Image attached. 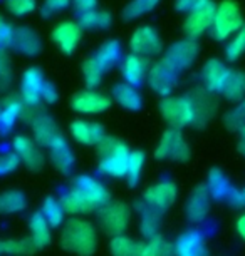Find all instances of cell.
I'll list each match as a JSON object with an SVG mask.
<instances>
[{"label":"cell","mask_w":245,"mask_h":256,"mask_svg":"<svg viewBox=\"0 0 245 256\" xmlns=\"http://www.w3.org/2000/svg\"><path fill=\"white\" fill-rule=\"evenodd\" d=\"M61 246L76 256H91L98 248V230L83 218H73L61 231Z\"/></svg>","instance_id":"cell-1"},{"label":"cell","mask_w":245,"mask_h":256,"mask_svg":"<svg viewBox=\"0 0 245 256\" xmlns=\"http://www.w3.org/2000/svg\"><path fill=\"white\" fill-rule=\"evenodd\" d=\"M98 152V171L109 178H124L128 171L129 148L121 139L104 136L96 146Z\"/></svg>","instance_id":"cell-2"},{"label":"cell","mask_w":245,"mask_h":256,"mask_svg":"<svg viewBox=\"0 0 245 256\" xmlns=\"http://www.w3.org/2000/svg\"><path fill=\"white\" fill-rule=\"evenodd\" d=\"M160 114L171 129H183L195 122V108L188 94L168 96L160 102Z\"/></svg>","instance_id":"cell-3"},{"label":"cell","mask_w":245,"mask_h":256,"mask_svg":"<svg viewBox=\"0 0 245 256\" xmlns=\"http://www.w3.org/2000/svg\"><path fill=\"white\" fill-rule=\"evenodd\" d=\"M243 26L245 24L238 4L233 0H223L217 6L213 26L210 30H212V37L215 40H227V38L233 37Z\"/></svg>","instance_id":"cell-4"},{"label":"cell","mask_w":245,"mask_h":256,"mask_svg":"<svg viewBox=\"0 0 245 256\" xmlns=\"http://www.w3.org/2000/svg\"><path fill=\"white\" fill-rule=\"evenodd\" d=\"M131 223V208L121 201H109L98 210V224L108 236L124 234Z\"/></svg>","instance_id":"cell-5"},{"label":"cell","mask_w":245,"mask_h":256,"mask_svg":"<svg viewBox=\"0 0 245 256\" xmlns=\"http://www.w3.org/2000/svg\"><path fill=\"white\" fill-rule=\"evenodd\" d=\"M155 158L158 161H176L185 162L190 159V146L180 129H166L160 138V142L155 149Z\"/></svg>","instance_id":"cell-6"},{"label":"cell","mask_w":245,"mask_h":256,"mask_svg":"<svg viewBox=\"0 0 245 256\" xmlns=\"http://www.w3.org/2000/svg\"><path fill=\"white\" fill-rule=\"evenodd\" d=\"M215 12H217V4L213 0H201L198 6L191 8L183 24L186 38L196 40L203 32L210 30L213 26Z\"/></svg>","instance_id":"cell-7"},{"label":"cell","mask_w":245,"mask_h":256,"mask_svg":"<svg viewBox=\"0 0 245 256\" xmlns=\"http://www.w3.org/2000/svg\"><path fill=\"white\" fill-rule=\"evenodd\" d=\"M27 120L31 122L32 128V139L36 141L39 146L42 148H51L52 142L56 141L57 138L62 136V132L59 131V126L56 124V120L51 118L49 114L41 112L37 109H24L22 116H27Z\"/></svg>","instance_id":"cell-8"},{"label":"cell","mask_w":245,"mask_h":256,"mask_svg":"<svg viewBox=\"0 0 245 256\" xmlns=\"http://www.w3.org/2000/svg\"><path fill=\"white\" fill-rule=\"evenodd\" d=\"M198 50H200V47L196 44V40L181 38V40L175 42V44H171L168 47L166 52L163 54L161 60L180 74L181 70H186L196 60Z\"/></svg>","instance_id":"cell-9"},{"label":"cell","mask_w":245,"mask_h":256,"mask_svg":"<svg viewBox=\"0 0 245 256\" xmlns=\"http://www.w3.org/2000/svg\"><path fill=\"white\" fill-rule=\"evenodd\" d=\"M176 198H178V188H176L175 182L160 181L151 184L150 188H146L145 192H143L141 202L146 208H150V210L158 211L163 214L168 208L175 204Z\"/></svg>","instance_id":"cell-10"},{"label":"cell","mask_w":245,"mask_h":256,"mask_svg":"<svg viewBox=\"0 0 245 256\" xmlns=\"http://www.w3.org/2000/svg\"><path fill=\"white\" fill-rule=\"evenodd\" d=\"M129 49H131V54L146 59V57L158 56L163 52V42L155 27L141 26L133 32L131 38H129Z\"/></svg>","instance_id":"cell-11"},{"label":"cell","mask_w":245,"mask_h":256,"mask_svg":"<svg viewBox=\"0 0 245 256\" xmlns=\"http://www.w3.org/2000/svg\"><path fill=\"white\" fill-rule=\"evenodd\" d=\"M111 106V98L108 94L101 92L96 89H86L79 90L71 99V108L78 114L83 116H96L106 112Z\"/></svg>","instance_id":"cell-12"},{"label":"cell","mask_w":245,"mask_h":256,"mask_svg":"<svg viewBox=\"0 0 245 256\" xmlns=\"http://www.w3.org/2000/svg\"><path fill=\"white\" fill-rule=\"evenodd\" d=\"M12 152H16L21 162L32 172H37L44 168V154L41 151V146L27 134H17L14 138Z\"/></svg>","instance_id":"cell-13"},{"label":"cell","mask_w":245,"mask_h":256,"mask_svg":"<svg viewBox=\"0 0 245 256\" xmlns=\"http://www.w3.org/2000/svg\"><path fill=\"white\" fill-rule=\"evenodd\" d=\"M46 84L44 74L39 67H29V69L22 74L21 80V94L19 98L22 99V102L29 109H37L42 102L41 92L42 88Z\"/></svg>","instance_id":"cell-14"},{"label":"cell","mask_w":245,"mask_h":256,"mask_svg":"<svg viewBox=\"0 0 245 256\" xmlns=\"http://www.w3.org/2000/svg\"><path fill=\"white\" fill-rule=\"evenodd\" d=\"M146 80L156 94L163 96V98H168V96H171L176 86H178V72L171 69L163 60H160L150 67Z\"/></svg>","instance_id":"cell-15"},{"label":"cell","mask_w":245,"mask_h":256,"mask_svg":"<svg viewBox=\"0 0 245 256\" xmlns=\"http://www.w3.org/2000/svg\"><path fill=\"white\" fill-rule=\"evenodd\" d=\"M81 38H83V28L78 22L73 20H62L52 30V40L57 49L66 56L74 54L81 44Z\"/></svg>","instance_id":"cell-16"},{"label":"cell","mask_w":245,"mask_h":256,"mask_svg":"<svg viewBox=\"0 0 245 256\" xmlns=\"http://www.w3.org/2000/svg\"><path fill=\"white\" fill-rule=\"evenodd\" d=\"M195 108V122L193 128H203L215 118L218 110V102L215 94L208 92L203 88H195L188 94Z\"/></svg>","instance_id":"cell-17"},{"label":"cell","mask_w":245,"mask_h":256,"mask_svg":"<svg viewBox=\"0 0 245 256\" xmlns=\"http://www.w3.org/2000/svg\"><path fill=\"white\" fill-rule=\"evenodd\" d=\"M232 69L220 59H208L203 64L201 69L200 79H201V88L212 94H222V89L227 82Z\"/></svg>","instance_id":"cell-18"},{"label":"cell","mask_w":245,"mask_h":256,"mask_svg":"<svg viewBox=\"0 0 245 256\" xmlns=\"http://www.w3.org/2000/svg\"><path fill=\"white\" fill-rule=\"evenodd\" d=\"M210 208H212L210 192L205 184H198L188 194V200H186V206H185V216L190 223L200 224L208 216Z\"/></svg>","instance_id":"cell-19"},{"label":"cell","mask_w":245,"mask_h":256,"mask_svg":"<svg viewBox=\"0 0 245 256\" xmlns=\"http://www.w3.org/2000/svg\"><path fill=\"white\" fill-rule=\"evenodd\" d=\"M74 188H78L79 191L84 192V196L93 202V206L96 208V211L99 208H103L104 204H108L111 201V192L106 186L103 184L101 181H98L93 176H78L74 180Z\"/></svg>","instance_id":"cell-20"},{"label":"cell","mask_w":245,"mask_h":256,"mask_svg":"<svg viewBox=\"0 0 245 256\" xmlns=\"http://www.w3.org/2000/svg\"><path fill=\"white\" fill-rule=\"evenodd\" d=\"M69 132L76 142L84 146H98V142L106 136L104 128L99 122L86 119H74L69 126Z\"/></svg>","instance_id":"cell-21"},{"label":"cell","mask_w":245,"mask_h":256,"mask_svg":"<svg viewBox=\"0 0 245 256\" xmlns=\"http://www.w3.org/2000/svg\"><path fill=\"white\" fill-rule=\"evenodd\" d=\"M173 250H175V256H208L205 236L195 230L181 233L173 244Z\"/></svg>","instance_id":"cell-22"},{"label":"cell","mask_w":245,"mask_h":256,"mask_svg":"<svg viewBox=\"0 0 245 256\" xmlns=\"http://www.w3.org/2000/svg\"><path fill=\"white\" fill-rule=\"evenodd\" d=\"M11 47L19 54L34 57L42 50V40L39 34L31 27H14Z\"/></svg>","instance_id":"cell-23"},{"label":"cell","mask_w":245,"mask_h":256,"mask_svg":"<svg viewBox=\"0 0 245 256\" xmlns=\"http://www.w3.org/2000/svg\"><path fill=\"white\" fill-rule=\"evenodd\" d=\"M148 62L145 57L136 56V54H129L121 60V74L123 79L126 84L134 86L138 88L141 82H145L146 76H148Z\"/></svg>","instance_id":"cell-24"},{"label":"cell","mask_w":245,"mask_h":256,"mask_svg":"<svg viewBox=\"0 0 245 256\" xmlns=\"http://www.w3.org/2000/svg\"><path fill=\"white\" fill-rule=\"evenodd\" d=\"M51 151V162L61 174H71V171L74 169V164H76V158H74V152L71 146L67 144L66 138L61 136L57 138L52 146L49 148Z\"/></svg>","instance_id":"cell-25"},{"label":"cell","mask_w":245,"mask_h":256,"mask_svg":"<svg viewBox=\"0 0 245 256\" xmlns=\"http://www.w3.org/2000/svg\"><path fill=\"white\" fill-rule=\"evenodd\" d=\"M61 204L67 214H73V216H83L96 211L93 202L84 196V192L79 191L74 186L61 196Z\"/></svg>","instance_id":"cell-26"},{"label":"cell","mask_w":245,"mask_h":256,"mask_svg":"<svg viewBox=\"0 0 245 256\" xmlns=\"http://www.w3.org/2000/svg\"><path fill=\"white\" fill-rule=\"evenodd\" d=\"M91 57H93V60L98 64L99 69L106 74V72L109 69H113L119 60H123L121 44H119L118 40H106Z\"/></svg>","instance_id":"cell-27"},{"label":"cell","mask_w":245,"mask_h":256,"mask_svg":"<svg viewBox=\"0 0 245 256\" xmlns=\"http://www.w3.org/2000/svg\"><path fill=\"white\" fill-rule=\"evenodd\" d=\"M24 109L26 106L19 96H12L4 100L2 112H0V132H11L17 120L22 118Z\"/></svg>","instance_id":"cell-28"},{"label":"cell","mask_w":245,"mask_h":256,"mask_svg":"<svg viewBox=\"0 0 245 256\" xmlns=\"http://www.w3.org/2000/svg\"><path fill=\"white\" fill-rule=\"evenodd\" d=\"M113 99H114V102L119 104L126 110H139L143 106V98H141V94H139L138 88L129 86L126 82H121V84L114 86Z\"/></svg>","instance_id":"cell-29"},{"label":"cell","mask_w":245,"mask_h":256,"mask_svg":"<svg viewBox=\"0 0 245 256\" xmlns=\"http://www.w3.org/2000/svg\"><path fill=\"white\" fill-rule=\"evenodd\" d=\"M29 230H31V240L34 241V244L39 248H46L51 244L52 233H51V226L46 221V218L42 216L41 211H36L31 214L29 218Z\"/></svg>","instance_id":"cell-30"},{"label":"cell","mask_w":245,"mask_h":256,"mask_svg":"<svg viewBox=\"0 0 245 256\" xmlns=\"http://www.w3.org/2000/svg\"><path fill=\"white\" fill-rule=\"evenodd\" d=\"M29 206L27 198L22 191L19 190H9L0 192V214H19L26 211Z\"/></svg>","instance_id":"cell-31"},{"label":"cell","mask_w":245,"mask_h":256,"mask_svg":"<svg viewBox=\"0 0 245 256\" xmlns=\"http://www.w3.org/2000/svg\"><path fill=\"white\" fill-rule=\"evenodd\" d=\"M205 186L210 192V198L217 201H223L230 192V190H232L230 180L225 176V172L222 169H218V168H213L212 171L208 172V180H206Z\"/></svg>","instance_id":"cell-32"},{"label":"cell","mask_w":245,"mask_h":256,"mask_svg":"<svg viewBox=\"0 0 245 256\" xmlns=\"http://www.w3.org/2000/svg\"><path fill=\"white\" fill-rule=\"evenodd\" d=\"M222 96L227 100H232V102H240L242 99H245V72H230L228 79L222 89Z\"/></svg>","instance_id":"cell-33"},{"label":"cell","mask_w":245,"mask_h":256,"mask_svg":"<svg viewBox=\"0 0 245 256\" xmlns=\"http://www.w3.org/2000/svg\"><path fill=\"white\" fill-rule=\"evenodd\" d=\"M78 24L81 26V28H86V30H104V28L111 27L113 17L109 12L96 8V10L81 14Z\"/></svg>","instance_id":"cell-34"},{"label":"cell","mask_w":245,"mask_h":256,"mask_svg":"<svg viewBox=\"0 0 245 256\" xmlns=\"http://www.w3.org/2000/svg\"><path fill=\"white\" fill-rule=\"evenodd\" d=\"M141 241L129 238L126 234L113 236L109 241V253L111 256H139Z\"/></svg>","instance_id":"cell-35"},{"label":"cell","mask_w":245,"mask_h":256,"mask_svg":"<svg viewBox=\"0 0 245 256\" xmlns=\"http://www.w3.org/2000/svg\"><path fill=\"white\" fill-rule=\"evenodd\" d=\"M139 212H141V221H139V233L145 236L146 240L155 238L160 234V218L161 212L153 211L150 208H146L145 204H139Z\"/></svg>","instance_id":"cell-36"},{"label":"cell","mask_w":245,"mask_h":256,"mask_svg":"<svg viewBox=\"0 0 245 256\" xmlns=\"http://www.w3.org/2000/svg\"><path fill=\"white\" fill-rule=\"evenodd\" d=\"M2 251L4 256H31L37 251V246L34 244V241L31 240V236L27 238H9V240H2Z\"/></svg>","instance_id":"cell-37"},{"label":"cell","mask_w":245,"mask_h":256,"mask_svg":"<svg viewBox=\"0 0 245 256\" xmlns=\"http://www.w3.org/2000/svg\"><path fill=\"white\" fill-rule=\"evenodd\" d=\"M42 216L46 218V221L49 223L51 228H57L64 223V216L66 211L61 204V200H56L54 196H47L41 208Z\"/></svg>","instance_id":"cell-38"},{"label":"cell","mask_w":245,"mask_h":256,"mask_svg":"<svg viewBox=\"0 0 245 256\" xmlns=\"http://www.w3.org/2000/svg\"><path fill=\"white\" fill-rule=\"evenodd\" d=\"M139 256H175V250L173 244L168 243L161 234H158L155 238L141 241Z\"/></svg>","instance_id":"cell-39"},{"label":"cell","mask_w":245,"mask_h":256,"mask_svg":"<svg viewBox=\"0 0 245 256\" xmlns=\"http://www.w3.org/2000/svg\"><path fill=\"white\" fill-rule=\"evenodd\" d=\"M160 0H131L126 7L123 8V18L124 20H134V18H139L146 14L153 12L158 7Z\"/></svg>","instance_id":"cell-40"},{"label":"cell","mask_w":245,"mask_h":256,"mask_svg":"<svg viewBox=\"0 0 245 256\" xmlns=\"http://www.w3.org/2000/svg\"><path fill=\"white\" fill-rule=\"evenodd\" d=\"M145 152L141 151H131L129 154V159H128V171H126V176L124 180L128 181L129 186H136L139 180H141V174H143V168H145Z\"/></svg>","instance_id":"cell-41"},{"label":"cell","mask_w":245,"mask_h":256,"mask_svg":"<svg viewBox=\"0 0 245 256\" xmlns=\"http://www.w3.org/2000/svg\"><path fill=\"white\" fill-rule=\"evenodd\" d=\"M104 72L99 69L98 64L93 60V57H88L83 64V79L88 89H96L103 82Z\"/></svg>","instance_id":"cell-42"},{"label":"cell","mask_w":245,"mask_h":256,"mask_svg":"<svg viewBox=\"0 0 245 256\" xmlns=\"http://www.w3.org/2000/svg\"><path fill=\"white\" fill-rule=\"evenodd\" d=\"M243 54H245V26L235 34L232 37V40L225 47V59L228 62H235Z\"/></svg>","instance_id":"cell-43"},{"label":"cell","mask_w":245,"mask_h":256,"mask_svg":"<svg viewBox=\"0 0 245 256\" xmlns=\"http://www.w3.org/2000/svg\"><path fill=\"white\" fill-rule=\"evenodd\" d=\"M6 6L7 10L16 17H24L36 10L37 2L36 0H6Z\"/></svg>","instance_id":"cell-44"},{"label":"cell","mask_w":245,"mask_h":256,"mask_svg":"<svg viewBox=\"0 0 245 256\" xmlns=\"http://www.w3.org/2000/svg\"><path fill=\"white\" fill-rule=\"evenodd\" d=\"M223 124H225V128H227L228 131H237V132L240 131V128H243L245 119H243L242 112L238 110V108H233V109H230V110L225 112Z\"/></svg>","instance_id":"cell-45"},{"label":"cell","mask_w":245,"mask_h":256,"mask_svg":"<svg viewBox=\"0 0 245 256\" xmlns=\"http://www.w3.org/2000/svg\"><path fill=\"white\" fill-rule=\"evenodd\" d=\"M21 159L16 152H4L0 154V176L12 174L14 171L19 168Z\"/></svg>","instance_id":"cell-46"},{"label":"cell","mask_w":245,"mask_h":256,"mask_svg":"<svg viewBox=\"0 0 245 256\" xmlns=\"http://www.w3.org/2000/svg\"><path fill=\"white\" fill-rule=\"evenodd\" d=\"M12 82V69L6 57V52L0 50V90H6Z\"/></svg>","instance_id":"cell-47"},{"label":"cell","mask_w":245,"mask_h":256,"mask_svg":"<svg viewBox=\"0 0 245 256\" xmlns=\"http://www.w3.org/2000/svg\"><path fill=\"white\" fill-rule=\"evenodd\" d=\"M71 2L73 0H44V7H42V14L46 17L56 16V14H61L69 8Z\"/></svg>","instance_id":"cell-48"},{"label":"cell","mask_w":245,"mask_h":256,"mask_svg":"<svg viewBox=\"0 0 245 256\" xmlns=\"http://www.w3.org/2000/svg\"><path fill=\"white\" fill-rule=\"evenodd\" d=\"M14 27L9 24L6 17L0 16V50H6L12 44Z\"/></svg>","instance_id":"cell-49"},{"label":"cell","mask_w":245,"mask_h":256,"mask_svg":"<svg viewBox=\"0 0 245 256\" xmlns=\"http://www.w3.org/2000/svg\"><path fill=\"white\" fill-rule=\"evenodd\" d=\"M41 99H42V102H46V104H54L56 100L59 99L56 86L51 84V82H46L44 88H42V92H41Z\"/></svg>","instance_id":"cell-50"},{"label":"cell","mask_w":245,"mask_h":256,"mask_svg":"<svg viewBox=\"0 0 245 256\" xmlns=\"http://www.w3.org/2000/svg\"><path fill=\"white\" fill-rule=\"evenodd\" d=\"M225 201L228 202V206L235 208V210H240V208H243V198H242V191L237 190V188L232 186V190L225 198Z\"/></svg>","instance_id":"cell-51"},{"label":"cell","mask_w":245,"mask_h":256,"mask_svg":"<svg viewBox=\"0 0 245 256\" xmlns=\"http://www.w3.org/2000/svg\"><path fill=\"white\" fill-rule=\"evenodd\" d=\"M71 4H73L76 10L79 12V16L81 14L96 10V7H98V0H73Z\"/></svg>","instance_id":"cell-52"},{"label":"cell","mask_w":245,"mask_h":256,"mask_svg":"<svg viewBox=\"0 0 245 256\" xmlns=\"http://www.w3.org/2000/svg\"><path fill=\"white\" fill-rule=\"evenodd\" d=\"M200 2H201V0H176V2H175V10L188 14L191 8L198 6Z\"/></svg>","instance_id":"cell-53"},{"label":"cell","mask_w":245,"mask_h":256,"mask_svg":"<svg viewBox=\"0 0 245 256\" xmlns=\"http://www.w3.org/2000/svg\"><path fill=\"white\" fill-rule=\"evenodd\" d=\"M237 151L240 152V156H243V158H245V126H243V128H240V131H238Z\"/></svg>","instance_id":"cell-54"},{"label":"cell","mask_w":245,"mask_h":256,"mask_svg":"<svg viewBox=\"0 0 245 256\" xmlns=\"http://www.w3.org/2000/svg\"><path fill=\"white\" fill-rule=\"evenodd\" d=\"M235 228H237V233H238L240 238L245 241V212L238 216L237 223H235Z\"/></svg>","instance_id":"cell-55"},{"label":"cell","mask_w":245,"mask_h":256,"mask_svg":"<svg viewBox=\"0 0 245 256\" xmlns=\"http://www.w3.org/2000/svg\"><path fill=\"white\" fill-rule=\"evenodd\" d=\"M238 110H240V112H242L243 119H245V99L240 100V104H238Z\"/></svg>","instance_id":"cell-56"},{"label":"cell","mask_w":245,"mask_h":256,"mask_svg":"<svg viewBox=\"0 0 245 256\" xmlns=\"http://www.w3.org/2000/svg\"><path fill=\"white\" fill-rule=\"evenodd\" d=\"M242 191V198H243V206H245V186H243V190H240Z\"/></svg>","instance_id":"cell-57"},{"label":"cell","mask_w":245,"mask_h":256,"mask_svg":"<svg viewBox=\"0 0 245 256\" xmlns=\"http://www.w3.org/2000/svg\"><path fill=\"white\" fill-rule=\"evenodd\" d=\"M0 256H4V251H2V243H0Z\"/></svg>","instance_id":"cell-58"},{"label":"cell","mask_w":245,"mask_h":256,"mask_svg":"<svg viewBox=\"0 0 245 256\" xmlns=\"http://www.w3.org/2000/svg\"><path fill=\"white\" fill-rule=\"evenodd\" d=\"M0 112H2V104H0Z\"/></svg>","instance_id":"cell-59"}]
</instances>
